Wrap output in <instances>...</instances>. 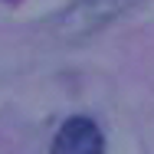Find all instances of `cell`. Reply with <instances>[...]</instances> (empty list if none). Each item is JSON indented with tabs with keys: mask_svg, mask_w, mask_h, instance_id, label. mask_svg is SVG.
Instances as JSON below:
<instances>
[{
	"mask_svg": "<svg viewBox=\"0 0 154 154\" xmlns=\"http://www.w3.org/2000/svg\"><path fill=\"white\" fill-rule=\"evenodd\" d=\"M134 3H141V0H72L66 10H59L46 23V33L59 43H79L92 33L105 30L112 20H118Z\"/></svg>",
	"mask_w": 154,
	"mask_h": 154,
	"instance_id": "6da1fadb",
	"label": "cell"
},
{
	"mask_svg": "<svg viewBox=\"0 0 154 154\" xmlns=\"http://www.w3.org/2000/svg\"><path fill=\"white\" fill-rule=\"evenodd\" d=\"M53 154H102L105 151V138L98 131V125L85 115H75L62 125L53 138Z\"/></svg>",
	"mask_w": 154,
	"mask_h": 154,
	"instance_id": "7a4b0ae2",
	"label": "cell"
}]
</instances>
